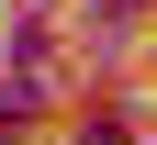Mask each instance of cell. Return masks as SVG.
<instances>
[{"instance_id": "cell-1", "label": "cell", "mask_w": 157, "mask_h": 145, "mask_svg": "<svg viewBox=\"0 0 157 145\" xmlns=\"http://www.w3.org/2000/svg\"><path fill=\"white\" fill-rule=\"evenodd\" d=\"M78 145H135V123H124V112H101V123H90Z\"/></svg>"}, {"instance_id": "cell-2", "label": "cell", "mask_w": 157, "mask_h": 145, "mask_svg": "<svg viewBox=\"0 0 157 145\" xmlns=\"http://www.w3.org/2000/svg\"><path fill=\"white\" fill-rule=\"evenodd\" d=\"M0 145H23V134H11V123H0Z\"/></svg>"}]
</instances>
